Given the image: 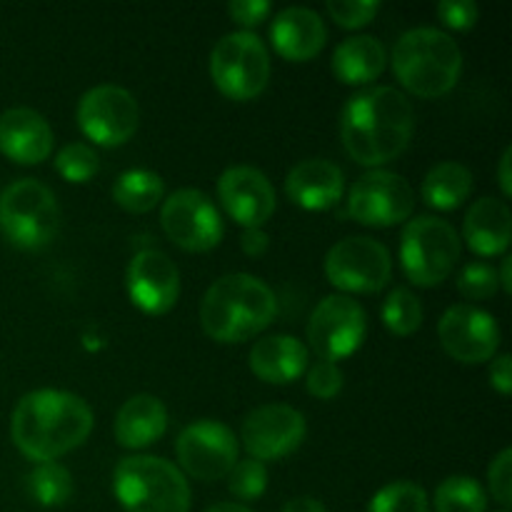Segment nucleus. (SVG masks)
I'll list each match as a JSON object with an SVG mask.
<instances>
[{"label": "nucleus", "instance_id": "1", "mask_svg": "<svg viewBox=\"0 0 512 512\" xmlns=\"http://www.w3.org/2000/svg\"><path fill=\"white\" fill-rule=\"evenodd\" d=\"M93 430V410L65 390H33L18 400L10 418L13 443L35 463H53L80 448Z\"/></svg>", "mask_w": 512, "mask_h": 512}, {"label": "nucleus", "instance_id": "2", "mask_svg": "<svg viewBox=\"0 0 512 512\" xmlns=\"http://www.w3.org/2000/svg\"><path fill=\"white\" fill-rule=\"evenodd\" d=\"M413 128V105L390 85L353 95L340 118L345 150L360 165H383L398 158L408 148Z\"/></svg>", "mask_w": 512, "mask_h": 512}, {"label": "nucleus", "instance_id": "3", "mask_svg": "<svg viewBox=\"0 0 512 512\" xmlns=\"http://www.w3.org/2000/svg\"><path fill=\"white\" fill-rule=\"evenodd\" d=\"M275 295L260 278L248 273L215 280L200 303L203 330L218 343H243L263 333L275 318Z\"/></svg>", "mask_w": 512, "mask_h": 512}, {"label": "nucleus", "instance_id": "4", "mask_svg": "<svg viewBox=\"0 0 512 512\" xmlns=\"http://www.w3.org/2000/svg\"><path fill=\"white\" fill-rule=\"evenodd\" d=\"M393 70L400 83L418 98H440L460 80L463 53L443 30L415 28L400 35L395 43Z\"/></svg>", "mask_w": 512, "mask_h": 512}, {"label": "nucleus", "instance_id": "5", "mask_svg": "<svg viewBox=\"0 0 512 512\" xmlns=\"http://www.w3.org/2000/svg\"><path fill=\"white\" fill-rule=\"evenodd\" d=\"M113 490L125 512H188L190 488L173 463L153 455H130L113 473Z\"/></svg>", "mask_w": 512, "mask_h": 512}, {"label": "nucleus", "instance_id": "6", "mask_svg": "<svg viewBox=\"0 0 512 512\" xmlns=\"http://www.w3.org/2000/svg\"><path fill=\"white\" fill-rule=\"evenodd\" d=\"M403 270L420 288H433L448 280L460 260L458 230L443 218L420 215L410 220L400 238Z\"/></svg>", "mask_w": 512, "mask_h": 512}, {"label": "nucleus", "instance_id": "7", "mask_svg": "<svg viewBox=\"0 0 512 512\" xmlns=\"http://www.w3.org/2000/svg\"><path fill=\"white\" fill-rule=\"evenodd\" d=\"M210 75L225 98H258L270 80L268 48L250 30L223 35L210 53Z\"/></svg>", "mask_w": 512, "mask_h": 512}, {"label": "nucleus", "instance_id": "8", "mask_svg": "<svg viewBox=\"0 0 512 512\" xmlns=\"http://www.w3.org/2000/svg\"><path fill=\"white\" fill-rule=\"evenodd\" d=\"M60 210L53 190L33 178L8 185L0 195V225L13 245L38 250L53 240Z\"/></svg>", "mask_w": 512, "mask_h": 512}, {"label": "nucleus", "instance_id": "9", "mask_svg": "<svg viewBox=\"0 0 512 512\" xmlns=\"http://www.w3.org/2000/svg\"><path fill=\"white\" fill-rule=\"evenodd\" d=\"M165 235L188 253H205L223 240L225 225L213 200L195 188L175 190L160 210Z\"/></svg>", "mask_w": 512, "mask_h": 512}, {"label": "nucleus", "instance_id": "10", "mask_svg": "<svg viewBox=\"0 0 512 512\" xmlns=\"http://www.w3.org/2000/svg\"><path fill=\"white\" fill-rule=\"evenodd\" d=\"M368 318L360 303L348 295H328L313 310L308 323V343L320 360H343L363 345Z\"/></svg>", "mask_w": 512, "mask_h": 512}, {"label": "nucleus", "instance_id": "11", "mask_svg": "<svg viewBox=\"0 0 512 512\" xmlns=\"http://www.w3.org/2000/svg\"><path fill=\"white\" fill-rule=\"evenodd\" d=\"M393 263L383 243L373 238H345L325 255V275L345 293H378L388 285Z\"/></svg>", "mask_w": 512, "mask_h": 512}, {"label": "nucleus", "instance_id": "12", "mask_svg": "<svg viewBox=\"0 0 512 512\" xmlns=\"http://www.w3.org/2000/svg\"><path fill=\"white\" fill-rule=\"evenodd\" d=\"M140 123V108L133 93L120 85L90 88L78 103V125L93 143L115 148L128 143Z\"/></svg>", "mask_w": 512, "mask_h": 512}, {"label": "nucleus", "instance_id": "13", "mask_svg": "<svg viewBox=\"0 0 512 512\" xmlns=\"http://www.w3.org/2000/svg\"><path fill=\"white\" fill-rule=\"evenodd\" d=\"M415 193L408 180L390 170H370L348 195V213L370 228H390L410 218Z\"/></svg>", "mask_w": 512, "mask_h": 512}, {"label": "nucleus", "instance_id": "14", "mask_svg": "<svg viewBox=\"0 0 512 512\" xmlns=\"http://www.w3.org/2000/svg\"><path fill=\"white\" fill-rule=\"evenodd\" d=\"M178 460L195 480H220L238 463V438L218 420H198L178 435Z\"/></svg>", "mask_w": 512, "mask_h": 512}, {"label": "nucleus", "instance_id": "15", "mask_svg": "<svg viewBox=\"0 0 512 512\" xmlns=\"http://www.w3.org/2000/svg\"><path fill=\"white\" fill-rule=\"evenodd\" d=\"M440 343L445 353L465 365L485 363L498 353V320L473 305H455L443 313L438 323Z\"/></svg>", "mask_w": 512, "mask_h": 512}, {"label": "nucleus", "instance_id": "16", "mask_svg": "<svg viewBox=\"0 0 512 512\" xmlns=\"http://www.w3.org/2000/svg\"><path fill=\"white\" fill-rule=\"evenodd\" d=\"M305 418L290 405H263L243 423V445L250 458L280 460L300 448L305 440Z\"/></svg>", "mask_w": 512, "mask_h": 512}, {"label": "nucleus", "instance_id": "17", "mask_svg": "<svg viewBox=\"0 0 512 512\" xmlns=\"http://www.w3.org/2000/svg\"><path fill=\"white\" fill-rule=\"evenodd\" d=\"M128 295L143 313L165 315L180 295V273L160 250H140L125 273Z\"/></svg>", "mask_w": 512, "mask_h": 512}, {"label": "nucleus", "instance_id": "18", "mask_svg": "<svg viewBox=\"0 0 512 512\" xmlns=\"http://www.w3.org/2000/svg\"><path fill=\"white\" fill-rule=\"evenodd\" d=\"M223 208L245 228H263L275 213V190L270 180L250 165L228 168L218 180Z\"/></svg>", "mask_w": 512, "mask_h": 512}, {"label": "nucleus", "instance_id": "19", "mask_svg": "<svg viewBox=\"0 0 512 512\" xmlns=\"http://www.w3.org/2000/svg\"><path fill=\"white\" fill-rule=\"evenodd\" d=\"M53 150V130L33 108H10L0 115V153L23 165H38Z\"/></svg>", "mask_w": 512, "mask_h": 512}, {"label": "nucleus", "instance_id": "20", "mask_svg": "<svg viewBox=\"0 0 512 512\" xmlns=\"http://www.w3.org/2000/svg\"><path fill=\"white\" fill-rule=\"evenodd\" d=\"M345 175L335 163L323 158L303 160L285 178V193L305 210H328L340 203Z\"/></svg>", "mask_w": 512, "mask_h": 512}, {"label": "nucleus", "instance_id": "21", "mask_svg": "<svg viewBox=\"0 0 512 512\" xmlns=\"http://www.w3.org/2000/svg\"><path fill=\"white\" fill-rule=\"evenodd\" d=\"M270 38H273L275 50L285 60L303 63V60L315 58L325 48L328 28L315 10L285 8L275 15L273 25H270Z\"/></svg>", "mask_w": 512, "mask_h": 512}, {"label": "nucleus", "instance_id": "22", "mask_svg": "<svg viewBox=\"0 0 512 512\" xmlns=\"http://www.w3.org/2000/svg\"><path fill=\"white\" fill-rule=\"evenodd\" d=\"M250 370L263 383H293L308 370V348L293 335H268L250 350Z\"/></svg>", "mask_w": 512, "mask_h": 512}, {"label": "nucleus", "instance_id": "23", "mask_svg": "<svg viewBox=\"0 0 512 512\" xmlns=\"http://www.w3.org/2000/svg\"><path fill=\"white\" fill-rule=\"evenodd\" d=\"M168 430V410L155 395H133L115 418V438L123 448L143 450L158 443Z\"/></svg>", "mask_w": 512, "mask_h": 512}, {"label": "nucleus", "instance_id": "24", "mask_svg": "<svg viewBox=\"0 0 512 512\" xmlns=\"http://www.w3.org/2000/svg\"><path fill=\"white\" fill-rule=\"evenodd\" d=\"M510 225V210L503 200L480 198L465 215V243L478 255H500L510 245Z\"/></svg>", "mask_w": 512, "mask_h": 512}, {"label": "nucleus", "instance_id": "25", "mask_svg": "<svg viewBox=\"0 0 512 512\" xmlns=\"http://www.w3.org/2000/svg\"><path fill=\"white\" fill-rule=\"evenodd\" d=\"M388 63L383 43L373 35H355L343 40L333 53V73L348 85H365L380 78Z\"/></svg>", "mask_w": 512, "mask_h": 512}, {"label": "nucleus", "instance_id": "26", "mask_svg": "<svg viewBox=\"0 0 512 512\" xmlns=\"http://www.w3.org/2000/svg\"><path fill=\"white\" fill-rule=\"evenodd\" d=\"M470 193H473V173L453 160L435 165L423 180V198L430 208L455 210L468 200Z\"/></svg>", "mask_w": 512, "mask_h": 512}, {"label": "nucleus", "instance_id": "27", "mask_svg": "<svg viewBox=\"0 0 512 512\" xmlns=\"http://www.w3.org/2000/svg\"><path fill=\"white\" fill-rule=\"evenodd\" d=\"M165 183L153 170H125L113 185V198L128 213H148L163 200Z\"/></svg>", "mask_w": 512, "mask_h": 512}, {"label": "nucleus", "instance_id": "28", "mask_svg": "<svg viewBox=\"0 0 512 512\" xmlns=\"http://www.w3.org/2000/svg\"><path fill=\"white\" fill-rule=\"evenodd\" d=\"M28 493L43 508H58L73 495V478L60 463H38L28 475Z\"/></svg>", "mask_w": 512, "mask_h": 512}, {"label": "nucleus", "instance_id": "29", "mask_svg": "<svg viewBox=\"0 0 512 512\" xmlns=\"http://www.w3.org/2000/svg\"><path fill=\"white\" fill-rule=\"evenodd\" d=\"M488 495L478 480L468 475H453L435 490V512H485Z\"/></svg>", "mask_w": 512, "mask_h": 512}, {"label": "nucleus", "instance_id": "30", "mask_svg": "<svg viewBox=\"0 0 512 512\" xmlns=\"http://www.w3.org/2000/svg\"><path fill=\"white\" fill-rule=\"evenodd\" d=\"M383 323L398 338L413 335L423 325V305L408 288H395L383 303Z\"/></svg>", "mask_w": 512, "mask_h": 512}, {"label": "nucleus", "instance_id": "31", "mask_svg": "<svg viewBox=\"0 0 512 512\" xmlns=\"http://www.w3.org/2000/svg\"><path fill=\"white\" fill-rule=\"evenodd\" d=\"M368 512H430L428 493L408 480L390 483L375 493Z\"/></svg>", "mask_w": 512, "mask_h": 512}, {"label": "nucleus", "instance_id": "32", "mask_svg": "<svg viewBox=\"0 0 512 512\" xmlns=\"http://www.w3.org/2000/svg\"><path fill=\"white\" fill-rule=\"evenodd\" d=\"M55 168L68 183H88L93 175H98L100 158L90 145L70 143L55 155Z\"/></svg>", "mask_w": 512, "mask_h": 512}, {"label": "nucleus", "instance_id": "33", "mask_svg": "<svg viewBox=\"0 0 512 512\" xmlns=\"http://www.w3.org/2000/svg\"><path fill=\"white\" fill-rule=\"evenodd\" d=\"M230 493L240 500H258L268 488V470L260 460L248 458L238 460L235 468L228 473Z\"/></svg>", "mask_w": 512, "mask_h": 512}, {"label": "nucleus", "instance_id": "34", "mask_svg": "<svg viewBox=\"0 0 512 512\" xmlns=\"http://www.w3.org/2000/svg\"><path fill=\"white\" fill-rule=\"evenodd\" d=\"M498 285V270L488 263H468L458 275V290L470 300L493 298Z\"/></svg>", "mask_w": 512, "mask_h": 512}, {"label": "nucleus", "instance_id": "35", "mask_svg": "<svg viewBox=\"0 0 512 512\" xmlns=\"http://www.w3.org/2000/svg\"><path fill=\"white\" fill-rule=\"evenodd\" d=\"M343 370L335 363H328V360H320L313 368L308 370V378H305V385H308V393L315 395L320 400H333L335 395L343 390Z\"/></svg>", "mask_w": 512, "mask_h": 512}, {"label": "nucleus", "instance_id": "36", "mask_svg": "<svg viewBox=\"0 0 512 512\" xmlns=\"http://www.w3.org/2000/svg\"><path fill=\"white\" fill-rule=\"evenodd\" d=\"M488 485L493 498L498 500L503 508H508L512 503V450L510 448H505L488 468Z\"/></svg>", "mask_w": 512, "mask_h": 512}, {"label": "nucleus", "instance_id": "37", "mask_svg": "<svg viewBox=\"0 0 512 512\" xmlns=\"http://www.w3.org/2000/svg\"><path fill=\"white\" fill-rule=\"evenodd\" d=\"M380 3H328V15L340 28H363L378 15Z\"/></svg>", "mask_w": 512, "mask_h": 512}, {"label": "nucleus", "instance_id": "38", "mask_svg": "<svg viewBox=\"0 0 512 512\" xmlns=\"http://www.w3.org/2000/svg\"><path fill=\"white\" fill-rule=\"evenodd\" d=\"M438 15L448 28L470 30L478 23V5L473 0H443L438 5Z\"/></svg>", "mask_w": 512, "mask_h": 512}, {"label": "nucleus", "instance_id": "39", "mask_svg": "<svg viewBox=\"0 0 512 512\" xmlns=\"http://www.w3.org/2000/svg\"><path fill=\"white\" fill-rule=\"evenodd\" d=\"M228 13L240 25H258L270 13V3L265 0H233L228 5Z\"/></svg>", "mask_w": 512, "mask_h": 512}, {"label": "nucleus", "instance_id": "40", "mask_svg": "<svg viewBox=\"0 0 512 512\" xmlns=\"http://www.w3.org/2000/svg\"><path fill=\"white\" fill-rule=\"evenodd\" d=\"M490 385L498 390L500 395H510L512 388V373H510V355L503 353L493 360L490 365Z\"/></svg>", "mask_w": 512, "mask_h": 512}, {"label": "nucleus", "instance_id": "41", "mask_svg": "<svg viewBox=\"0 0 512 512\" xmlns=\"http://www.w3.org/2000/svg\"><path fill=\"white\" fill-rule=\"evenodd\" d=\"M240 245H243L245 255H253V258H258V255H263L265 250H268L270 238L263 228H245L243 238H240Z\"/></svg>", "mask_w": 512, "mask_h": 512}, {"label": "nucleus", "instance_id": "42", "mask_svg": "<svg viewBox=\"0 0 512 512\" xmlns=\"http://www.w3.org/2000/svg\"><path fill=\"white\" fill-rule=\"evenodd\" d=\"M283 512H328V510H325V505L320 503V500L308 498V495H305V498L290 500V503L283 508Z\"/></svg>", "mask_w": 512, "mask_h": 512}, {"label": "nucleus", "instance_id": "43", "mask_svg": "<svg viewBox=\"0 0 512 512\" xmlns=\"http://www.w3.org/2000/svg\"><path fill=\"white\" fill-rule=\"evenodd\" d=\"M510 158H512V150L505 148L503 158H500V168H498V178H500V188H503L505 198L512 195V178H510Z\"/></svg>", "mask_w": 512, "mask_h": 512}, {"label": "nucleus", "instance_id": "44", "mask_svg": "<svg viewBox=\"0 0 512 512\" xmlns=\"http://www.w3.org/2000/svg\"><path fill=\"white\" fill-rule=\"evenodd\" d=\"M498 283L503 285L505 293H512V280H510V258L503 260V268L498 273Z\"/></svg>", "mask_w": 512, "mask_h": 512}, {"label": "nucleus", "instance_id": "45", "mask_svg": "<svg viewBox=\"0 0 512 512\" xmlns=\"http://www.w3.org/2000/svg\"><path fill=\"white\" fill-rule=\"evenodd\" d=\"M208 512H253V510L245 508V505H238V503H218V505H213Z\"/></svg>", "mask_w": 512, "mask_h": 512}, {"label": "nucleus", "instance_id": "46", "mask_svg": "<svg viewBox=\"0 0 512 512\" xmlns=\"http://www.w3.org/2000/svg\"><path fill=\"white\" fill-rule=\"evenodd\" d=\"M503 512H508V510H503Z\"/></svg>", "mask_w": 512, "mask_h": 512}]
</instances>
